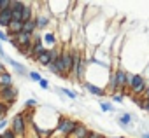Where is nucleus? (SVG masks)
Returning <instances> with one entry per match:
<instances>
[{"label": "nucleus", "instance_id": "nucleus-7", "mask_svg": "<svg viewBox=\"0 0 149 138\" xmlns=\"http://www.w3.org/2000/svg\"><path fill=\"white\" fill-rule=\"evenodd\" d=\"M42 42H44V46H49V49L51 47H56L58 46V33L56 32H44L42 33Z\"/></svg>", "mask_w": 149, "mask_h": 138}, {"label": "nucleus", "instance_id": "nucleus-27", "mask_svg": "<svg viewBox=\"0 0 149 138\" xmlns=\"http://www.w3.org/2000/svg\"><path fill=\"white\" fill-rule=\"evenodd\" d=\"M0 47H2V44H0Z\"/></svg>", "mask_w": 149, "mask_h": 138}, {"label": "nucleus", "instance_id": "nucleus-21", "mask_svg": "<svg viewBox=\"0 0 149 138\" xmlns=\"http://www.w3.org/2000/svg\"><path fill=\"white\" fill-rule=\"evenodd\" d=\"M39 86H40V89H46V91H47V89H51V84H49V81H47V79H44V77H42V81L39 82Z\"/></svg>", "mask_w": 149, "mask_h": 138}, {"label": "nucleus", "instance_id": "nucleus-14", "mask_svg": "<svg viewBox=\"0 0 149 138\" xmlns=\"http://www.w3.org/2000/svg\"><path fill=\"white\" fill-rule=\"evenodd\" d=\"M23 32H25V33H28V35H33V33L37 32V21H35V18L23 25Z\"/></svg>", "mask_w": 149, "mask_h": 138}, {"label": "nucleus", "instance_id": "nucleus-24", "mask_svg": "<svg viewBox=\"0 0 149 138\" xmlns=\"http://www.w3.org/2000/svg\"><path fill=\"white\" fill-rule=\"evenodd\" d=\"M144 77H146V81H147V84H149V63H147V66H146V74H144Z\"/></svg>", "mask_w": 149, "mask_h": 138}, {"label": "nucleus", "instance_id": "nucleus-6", "mask_svg": "<svg viewBox=\"0 0 149 138\" xmlns=\"http://www.w3.org/2000/svg\"><path fill=\"white\" fill-rule=\"evenodd\" d=\"M90 133H91V129H90L84 122H81V121H79L77 128L74 129V133H72L68 138H88V136H90Z\"/></svg>", "mask_w": 149, "mask_h": 138}, {"label": "nucleus", "instance_id": "nucleus-18", "mask_svg": "<svg viewBox=\"0 0 149 138\" xmlns=\"http://www.w3.org/2000/svg\"><path fill=\"white\" fill-rule=\"evenodd\" d=\"M11 7V0H0V12H4Z\"/></svg>", "mask_w": 149, "mask_h": 138}, {"label": "nucleus", "instance_id": "nucleus-11", "mask_svg": "<svg viewBox=\"0 0 149 138\" xmlns=\"http://www.w3.org/2000/svg\"><path fill=\"white\" fill-rule=\"evenodd\" d=\"M9 86H14V79L9 72H4L0 74V89L2 88H9Z\"/></svg>", "mask_w": 149, "mask_h": 138}, {"label": "nucleus", "instance_id": "nucleus-26", "mask_svg": "<svg viewBox=\"0 0 149 138\" xmlns=\"http://www.w3.org/2000/svg\"><path fill=\"white\" fill-rule=\"evenodd\" d=\"M140 138H149V131H142L140 133Z\"/></svg>", "mask_w": 149, "mask_h": 138}, {"label": "nucleus", "instance_id": "nucleus-4", "mask_svg": "<svg viewBox=\"0 0 149 138\" xmlns=\"http://www.w3.org/2000/svg\"><path fill=\"white\" fill-rule=\"evenodd\" d=\"M4 63H9L11 65V68H13V70H14V74L18 75V77H28V68L23 65V63H19V61H16V59H13L9 54L4 58Z\"/></svg>", "mask_w": 149, "mask_h": 138}, {"label": "nucleus", "instance_id": "nucleus-20", "mask_svg": "<svg viewBox=\"0 0 149 138\" xmlns=\"http://www.w3.org/2000/svg\"><path fill=\"white\" fill-rule=\"evenodd\" d=\"M111 101H112V103H125V96H121V95H112V96H111Z\"/></svg>", "mask_w": 149, "mask_h": 138}, {"label": "nucleus", "instance_id": "nucleus-2", "mask_svg": "<svg viewBox=\"0 0 149 138\" xmlns=\"http://www.w3.org/2000/svg\"><path fill=\"white\" fill-rule=\"evenodd\" d=\"M88 59H90V56H86L84 52L81 54V58H79V61L76 63V70H74V81H76L79 86L86 81V70H88Z\"/></svg>", "mask_w": 149, "mask_h": 138}, {"label": "nucleus", "instance_id": "nucleus-16", "mask_svg": "<svg viewBox=\"0 0 149 138\" xmlns=\"http://www.w3.org/2000/svg\"><path fill=\"white\" fill-rule=\"evenodd\" d=\"M37 105H39V101L35 98H26L25 100V108H35Z\"/></svg>", "mask_w": 149, "mask_h": 138}, {"label": "nucleus", "instance_id": "nucleus-23", "mask_svg": "<svg viewBox=\"0 0 149 138\" xmlns=\"http://www.w3.org/2000/svg\"><path fill=\"white\" fill-rule=\"evenodd\" d=\"M0 42H9V37H7V33L0 28Z\"/></svg>", "mask_w": 149, "mask_h": 138}, {"label": "nucleus", "instance_id": "nucleus-13", "mask_svg": "<svg viewBox=\"0 0 149 138\" xmlns=\"http://www.w3.org/2000/svg\"><path fill=\"white\" fill-rule=\"evenodd\" d=\"M98 108L105 114H114L116 107L112 105V101H105V100H98Z\"/></svg>", "mask_w": 149, "mask_h": 138}, {"label": "nucleus", "instance_id": "nucleus-3", "mask_svg": "<svg viewBox=\"0 0 149 138\" xmlns=\"http://www.w3.org/2000/svg\"><path fill=\"white\" fill-rule=\"evenodd\" d=\"M18 95H19V91H18L16 86L2 88V89H0V101L6 103V105H9V107H13V103L18 100Z\"/></svg>", "mask_w": 149, "mask_h": 138}, {"label": "nucleus", "instance_id": "nucleus-5", "mask_svg": "<svg viewBox=\"0 0 149 138\" xmlns=\"http://www.w3.org/2000/svg\"><path fill=\"white\" fill-rule=\"evenodd\" d=\"M81 88H83L84 91H88L90 95L97 96V98H104V96H107V91H105L104 88H100V86H93V84H90V82H83Z\"/></svg>", "mask_w": 149, "mask_h": 138}, {"label": "nucleus", "instance_id": "nucleus-22", "mask_svg": "<svg viewBox=\"0 0 149 138\" xmlns=\"http://www.w3.org/2000/svg\"><path fill=\"white\" fill-rule=\"evenodd\" d=\"M88 138H107V136H105L104 133H98V131H93V129H91V133H90Z\"/></svg>", "mask_w": 149, "mask_h": 138}, {"label": "nucleus", "instance_id": "nucleus-9", "mask_svg": "<svg viewBox=\"0 0 149 138\" xmlns=\"http://www.w3.org/2000/svg\"><path fill=\"white\" fill-rule=\"evenodd\" d=\"M54 91H58V93H61L67 100H70V101H74V100H77V96H79V93L77 91H74V89H70V88H61V86H54L53 88Z\"/></svg>", "mask_w": 149, "mask_h": 138}, {"label": "nucleus", "instance_id": "nucleus-10", "mask_svg": "<svg viewBox=\"0 0 149 138\" xmlns=\"http://www.w3.org/2000/svg\"><path fill=\"white\" fill-rule=\"evenodd\" d=\"M11 21H13V12H11V9L0 12V28H6V30H7V26L11 25Z\"/></svg>", "mask_w": 149, "mask_h": 138}, {"label": "nucleus", "instance_id": "nucleus-12", "mask_svg": "<svg viewBox=\"0 0 149 138\" xmlns=\"http://www.w3.org/2000/svg\"><path fill=\"white\" fill-rule=\"evenodd\" d=\"M25 6H26V2H23V0H11V7L9 9H11L13 14H21Z\"/></svg>", "mask_w": 149, "mask_h": 138}, {"label": "nucleus", "instance_id": "nucleus-25", "mask_svg": "<svg viewBox=\"0 0 149 138\" xmlns=\"http://www.w3.org/2000/svg\"><path fill=\"white\" fill-rule=\"evenodd\" d=\"M4 72H7V70H6V65H4V61L0 59V74H4Z\"/></svg>", "mask_w": 149, "mask_h": 138}, {"label": "nucleus", "instance_id": "nucleus-1", "mask_svg": "<svg viewBox=\"0 0 149 138\" xmlns=\"http://www.w3.org/2000/svg\"><path fill=\"white\" fill-rule=\"evenodd\" d=\"M146 88H147V81H146L144 74H142V72L133 74L132 79H130V84H128L130 95H132V96H144Z\"/></svg>", "mask_w": 149, "mask_h": 138}, {"label": "nucleus", "instance_id": "nucleus-19", "mask_svg": "<svg viewBox=\"0 0 149 138\" xmlns=\"http://www.w3.org/2000/svg\"><path fill=\"white\" fill-rule=\"evenodd\" d=\"M7 126H9V119H7V117H2V119H0V133L6 131Z\"/></svg>", "mask_w": 149, "mask_h": 138}, {"label": "nucleus", "instance_id": "nucleus-8", "mask_svg": "<svg viewBox=\"0 0 149 138\" xmlns=\"http://www.w3.org/2000/svg\"><path fill=\"white\" fill-rule=\"evenodd\" d=\"M46 46H44V42L40 40V42H33V47H32V54H30V59H33V61H37L44 52H46Z\"/></svg>", "mask_w": 149, "mask_h": 138}, {"label": "nucleus", "instance_id": "nucleus-17", "mask_svg": "<svg viewBox=\"0 0 149 138\" xmlns=\"http://www.w3.org/2000/svg\"><path fill=\"white\" fill-rule=\"evenodd\" d=\"M11 110V107L9 105H6V103H2L0 101V117H6V114Z\"/></svg>", "mask_w": 149, "mask_h": 138}, {"label": "nucleus", "instance_id": "nucleus-15", "mask_svg": "<svg viewBox=\"0 0 149 138\" xmlns=\"http://www.w3.org/2000/svg\"><path fill=\"white\" fill-rule=\"evenodd\" d=\"M28 79H30L32 82H37V84H39V82L42 81V75H40V72H37V70H30V72H28Z\"/></svg>", "mask_w": 149, "mask_h": 138}]
</instances>
